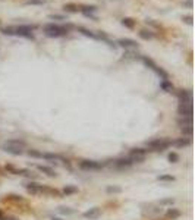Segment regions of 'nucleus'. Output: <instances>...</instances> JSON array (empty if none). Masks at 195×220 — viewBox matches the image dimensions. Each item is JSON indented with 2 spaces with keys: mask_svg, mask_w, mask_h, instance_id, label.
<instances>
[{
  "mask_svg": "<svg viewBox=\"0 0 195 220\" xmlns=\"http://www.w3.org/2000/svg\"><path fill=\"white\" fill-rule=\"evenodd\" d=\"M35 29L34 25H9L2 28V32L5 35H21L25 38H32V31Z\"/></svg>",
  "mask_w": 195,
  "mask_h": 220,
  "instance_id": "nucleus-1",
  "label": "nucleus"
},
{
  "mask_svg": "<svg viewBox=\"0 0 195 220\" xmlns=\"http://www.w3.org/2000/svg\"><path fill=\"white\" fill-rule=\"evenodd\" d=\"M172 145H173V141L166 138H156L151 139V141H147V147L151 151H164Z\"/></svg>",
  "mask_w": 195,
  "mask_h": 220,
  "instance_id": "nucleus-2",
  "label": "nucleus"
},
{
  "mask_svg": "<svg viewBox=\"0 0 195 220\" xmlns=\"http://www.w3.org/2000/svg\"><path fill=\"white\" fill-rule=\"evenodd\" d=\"M43 31L47 37H62L65 34H68V28L57 24H46L43 27Z\"/></svg>",
  "mask_w": 195,
  "mask_h": 220,
  "instance_id": "nucleus-3",
  "label": "nucleus"
},
{
  "mask_svg": "<svg viewBox=\"0 0 195 220\" xmlns=\"http://www.w3.org/2000/svg\"><path fill=\"white\" fill-rule=\"evenodd\" d=\"M79 168L82 170H100L104 168V163L101 162H92V160H85L79 163Z\"/></svg>",
  "mask_w": 195,
  "mask_h": 220,
  "instance_id": "nucleus-4",
  "label": "nucleus"
},
{
  "mask_svg": "<svg viewBox=\"0 0 195 220\" xmlns=\"http://www.w3.org/2000/svg\"><path fill=\"white\" fill-rule=\"evenodd\" d=\"M133 158L132 157H122V158H118V160H114V166L116 168H129V166H132L133 164Z\"/></svg>",
  "mask_w": 195,
  "mask_h": 220,
  "instance_id": "nucleus-5",
  "label": "nucleus"
},
{
  "mask_svg": "<svg viewBox=\"0 0 195 220\" xmlns=\"http://www.w3.org/2000/svg\"><path fill=\"white\" fill-rule=\"evenodd\" d=\"M3 145H8V147H12V148L22 150L27 147V142H25V141H21V139H8Z\"/></svg>",
  "mask_w": 195,
  "mask_h": 220,
  "instance_id": "nucleus-6",
  "label": "nucleus"
},
{
  "mask_svg": "<svg viewBox=\"0 0 195 220\" xmlns=\"http://www.w3.org/2000/svg\"><path fill=\"white\" fill-rule=\"evenodd\" d=\"M100 214H101V210L98 207H94V208H90L88 211H85V213H84V217H85V219H90V220H95L100 217Z\"/></svg>",
  "mask_w": 195,
  "mask_h": 220,
  "instance_id": "nucleus-7",
  "label": "nucleus"
},
{
  "mask_svg": "<svg viewBox=\"0 0 195 220\" xmlns=\"http://www.w3.org/2000/svg\"><path fill=\"white\" fill-rule=\"evenodd\" d=\"M178 113H179L182 118H191V116H192V106L181 104L179 109H178Z\"/></svg>",
  "mask_w": 195,
  "mask_h": 220,
  "instance_id": "nucleus-8",
  "label": "nucleus"
},
{
  "mask_svg": "<svg viewBox=\"0 0 195 220\" xmlns=\"http://www.w3.org/2000/svg\"><path fill=\"white\" fill-rule=\"evenodd\" d=\"M118 43H119V46H122V47H125V48L137 47V41H133V40H131V38H120Z\"/></svg>",
  "mask_w": 195,
  "mask_h": 220,
  "instance_id": "nucleus-9",
  "label": "nucleus"
},
{
  "mask_svg": "<svg viewBox=\"0 0 195 220\" xmlns=\"http://www.w3.org/2000/svg\"><path fill=\"white\" fill-rule=\"evenodd\" d=\"M166 217L167 219H172V220H176L181 217V211L178 210V208H169L166 211Z\"/></svg>",
  "mask_w": 195,
  "mask_h": 220,
  "instance_id": "nucleus-10",
  "label": "nucleus"
},
{
  "mask_svg": "<svg viewBox=\"0 0 195 220\" xmlns=\"http://www.w3.org/2000/svg\"><path fill=\"white\" fill-rule=\"evenodd\" d=\"M191 144V138H179L176 141H173V145H176L179 148H183V147H188Z\"/></svg>",
  "mask_w": 195,
  "mask_h": 220,
  "instance_id": "nucleus-11",
  "label": "nucleus"
},
{
  "mask_svg": "<svg viewBox=\"0 0 195 220\" xmlns=\"http://www.w3.org/2000/svg\"><path fill=\"white\" fill-rule=\"evenodd\" d=\"M43 158L44 160H48V162H56V160H60V162H65L60 156H57V154H50V153H43Z\"/></svg>",
  "mask_w": 195,
  "mask_h": 220,
  "instance_id": "nucleus-12",
  "label": "nucleus"
},
{
  "mask_svg": "<svg viewBox=\"0 0 195 220\" xmlns=\"http://www.w3.org/2000/svg\"><path fill=\"white\" fill-rule=\"evenodd\" d=\"M178 125L181 128H192V120H191V118H182L178 120Z\"/></svg>",
  "mask_w": 195,
  "mask_h": 220,
  "instance_id": "nucleus-13",
  "label": "nucleus"
},
{
  "mask_svg": "<svg viewBox=\"0 0 195 220\" xmlns=\"http://www.w3.org/2000/svg\"><path fill=\"white\" fill-rule=\"evenodd\" d=\"M37 169L40 170V172L46 173V175H48V176H56V173H54V170H53L52 168H47V166H43V164H38Z\"/></svg>",
  "mask_w": 195,
  "mask_h": 220,
  "instance_id": "nucleus-14",
  "label": "nucleus"
},
{
  "mask_svg": "<svg viewBox=\"0 0 195 220\" xmlns=\"http://www.w3.org/2000/svg\"><path fill=\"white\" fill-rule=\"evenodd\" d=\"M2 150L6 151V153L9 154H15V156H19V154H22V150L19 148H12V147H8V145H2Z\"/></svg>",
  "mask_w": 195,
  "mask_h": 220,
  "instance_id": "nucleus-15",
  "label": "nucleus"
},
{
  "mask_svg": "<svg viewBox=\"0 0 195 220\" xmlns=\"http://www.w3.org/2000/svg\"><path fill=\"white\" fill-rule=\"evenodd\" d=\"M145 154H147V150H144V148H133V150H131L129 156H137V157H145Z\"/></svg>",
  "mask_w": 195,
  "mask_h": 220,
  "instance_id": "nucleus-16",
  "label": "nucleus"
},
{
  "mask_svg": "<svg viewBox=\"0 0 195 220\" xmlns=\"http://www.w3.org/2000/svg\"><path fill=\"white\" fill-rule=\"evenodd\" d=\"M79 31H81L84 35H87V37H91V38H101L100 35H97V34H94L92 31H90V29L87 28H82V27H79Z\"/></svg>",
  "mask_w": 195,
  "mask_h": 220,
  "instance_id": "nucleus-17",
  "label": "nucleus"
},
{
  "mask_svg": "<svg viewBox=\"0 0 195 220\" xmlns=\"http://www.w3.org/2000/svg\"><path fill=\"white\" fill-rule=\"evenodd\" d=\"M139 37L144 40H151L152 37H154V34H152L151 31H147V29H141V31H139Z\"/></svg>",
  "mask_w": 195,
  "mask_h": 220,
  "instance_id": "nucleus-18",
  "label": "nucleus"
},
{
  "mask_svg": "<svg viewBox=\"0 0 195 220\" xmlns=\"http://www.w3.org/2000/svg\"><path fill=\"white\" fill-rule=\"evenodd\" d=\"M75 192H78V188H76V187H71V185H68V187L63 188V194H65V195H71V194H75Z\"/></svg>",
  "mask_w": 195,
  "mask_h": 220,
  "instance_id": "nucleus-19",
  "label": "nucleus"
},
{
  "mask_svg": "<svg viewBox=\"0 0 195 220\" xmlns=\"http://www.w3.org/2000/svg\"><path fill=\"white\" fill-rule=\"evenodd\" d=\"M122 24H123L126 28H133V27H135V21L131 19V18H125V19H122Z\"/></svg>",
  "mask_w": 195,
  "mask_h": 220,
  "instance_id": "nucleus-20",
  "label": "nucleus"
},
{
  "mask_svg": "<svg viewBox=\"0 0 195 220\" xmlns=\"http://www.w3.org/2000/svg\"><path fill=\"white\" fill-rule=\"evenodd\" d=\"M157 179L163 182H173L175 181V176H172V175H160V176H157Z\"/></svg>",
  "mask_w": 195,
  "mask_h": 220,
  "instance_id": "nucleus-21",
  "label": "nucleus"
},
{
  "mask_svg": "<svg viewBox=\"0 0 195 220\" xmlns=\"http://www.w3.org/2000/svg\"><path fill=\"white\" fill-rule=\"evenodd\" d=\"M142 62L145 63L147 66H150V68H151L152 71H156V69H157V65H156V63L152 62L151 59H148V58H142Z\"/></svg>",
  "mask_w": 195,
  "mask_h": 220,
  "instance_id": "nucleus-22",
  "label": "nucleus"
},
{
  "mask_svg": "<svg viewBox=\"0 0 195 220\" xmlns=\"http://www.w3.org/2000/svg\"><path fill=\"white\" fill-rule=\"evenodd\" d=\"M28 156L29 157H35V158H43V153H40V151H37V150H29Z\"/></svg>",
  "mask_w": 195,
  "mask_h": 220,
  "instance_id": "nucleus-23",
  "label": "nucleus"
},
{
  "mask_svg": "<svg viewBox=\"0 0 195 220\" xmlns=\"http://www.w3.org/2000/svg\"><path fill=\"white\" fill-rule=\"evenodd\" d=\"M57 210H59V213H62V214H73V213H75V210L68 208V207H59Z\"/></svg>",
  "mask_w": 195,
  "mask_h": 220,
  "instance_id": "nucleus-24",
  "label": "nucleus"
},
{
  "mask_svg": "<svg viewBox=\"0 0 195 220\" xmlns=\"http://www.w3.org/2000/svg\"><path fill=\"white\" fill-rule=\"evenodd\" d=\"M106 191L109 192V194H118V192L122 191V188L120 187H107L106 188Z\"/></svg>",
  "mask_w": 195,
  "mask_h": 220,
  "instance_id": "nucleus-25",
  "label": "nucleus"
},
{
  "mask_svg": "<svg viewBox=\"0 0 195 220\" xmlns=\"http://www.w3.org/2000/svg\"><path fill=\"white\" fill-rule=\"evenodd\" d=\"M175 202L173 198H164V200H160V206H172Z\"/></svg>",
  "mask_w": 195,
  "mask_h": 220,
  "instance_id": "nucleus-26",
  "label": "nucleus"
},
{
  "mask_svg": "<svg viewBox=\"0 0 195 220\" xmlns=\"http://www.w3.org/2000/svg\"><path fill=\"white\" fill-rule=\"evenodd\" d=\"M65 9L69 10V12H78V6L72 5V3H68V5H65Z\"/></svg>",
  "mask_w": 195,
  "mask_h": 220,
  "instance_id": "nucleus-27",
  "label": "nucleus"
},
{
  "mask_svg": "<svg viewBox=\"0 0 195 220\" xmlns=\"http://www.w3.org/2000/svg\"><path fill=\"white\" fill-rule=\"evenodd\" d=\"M8 200L10 201H19V202H25V200L19 195H8Z\"/></svg>",
  "mask_w": 195,
  "mask_h": 220,
  "instance_id": "nucleus-28",
  "label": "nucleus"
},
{
  "mask_svg": "<svg viewBox=\"0 0 195 220\" xmlns=\"http://www.w3.org/2000/svg\"><path fill=\"white\" fill-rule=\"evenodd\" d=\"M162 88L164 91H167V92H169V91H172V84L169 81H163L162 82Z\"/></svg>",
  "mask_w": 195,
  "mask_h": 220,
  "instance_id": "nucleus-29",
  "label": "nucleus"
},
{
  "mask_svg": "<svg viewBox=\"0 0 195 220\" xmlns=\"http://www.w3.org/2000/svg\"><path fill=\"white\" fill-rule=\"evenodd\" d=\"M182 134L186 135L188 138H191V135H192V128H182Z\"/></svg>",
  "mask_w": 195,
  "mask_h": 220,
  "instance_id": "nucleus-30",
  "label": "nucleus"
},
{
  "mask_svg": "<svg viewBox=\"0 0 195 220\" xmlns=\"http://www.w3.org/2000/svg\"><path fill=\"white\" fill-rule=\"evenodd\" d=\"M169 160H170L172 163H176L178 160H179V156H178L176 153H170L169 154Z\"/></svg>",
  "mask_w": 195,
  "mask_h": 220,
  "instance_id": "nucleus-31",
  "label": "nucleus"
},
{
  "mask_svg": "<svg viewBox=\"0 0 195 220\" xmlns=\"http://www.w3.org/2000/svg\"><path fill=\"white\" fill-rule=\"evenodd\" d=\"M50 19H59V21H65L66 16L65 15H50Z\"/></svg>",
  "mask_w": 195,
  "mask_h": 220,
  "instance_id": "nucleus-32",
  "label": "nucleus"
},
{
  "mask_svg": "<svg viewBox=\"0 0 195 220\" xmlns=\"http://www.w3.org/2000/svg\"><path fill=\"white\" fill-rule=\"evenodd\" d=\"M28 3H31V5H43V3H46V0H28Z\"/></svg>",
  "mask_w": 195,
  "mask_h": 220,
  "instance_id": "nucleus-33",
  "label": "nucleus"
},
{
  "mask_svg": "<svg viewBox=\"0 0 195 220\" xmlns=\"http://www.w3.org/2000/svg\"><path fill=\"white\" fill-rule=\"evenodd\" d=\"M183 21L188 22V24H192V18H191V16H183Z\"/></svg>",
  "mask_w": 195,
  "mask_h": 220,
  "instance_id": "nucleus-34",
  "label": "nucleus"
},
{
  "mask_svg": "<svg viewBox=\"0 0 195 220\" xmlns=\"http://www.w3.org/2000/svg\"><path fill=\"white\" fill-rule=\"evenodd\" d=\"M52 220H62V219H59V217H52Z\"/></svg>",
  "mask_w": 195,
  "mask_h": 220,
  "instance_id": "nucleus-35",
  "label": "nucleus"
},
{
  "mask_svg": "<svg viewBox=\"0 0 195 220\" xmlns=\"http://www.w3.org/2000/svg\"><path fill=\"white\" fill-rule=\"evenodd\" d=\"M8 220H16V219H8Z\"/></svg>",
  "mask_w": 195,
  "mask_h": 220,
  "instance_id": "nucleus-36",
  "label": "nucleus"
}]
</instances>
